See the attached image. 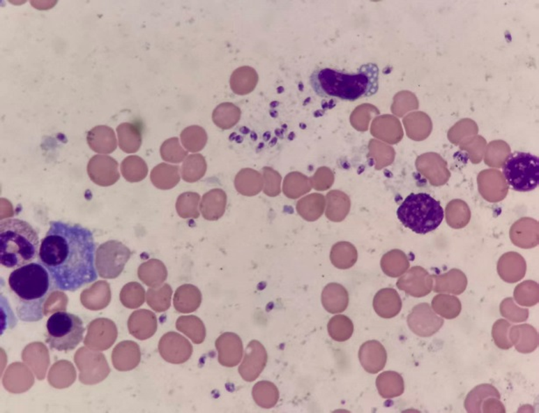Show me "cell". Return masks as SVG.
<instances>
[{"label":"cell","mask_w":539,"mask_h":413,"mask_svg":"<svg viewBox=\"0 0 539 413\" xmlns=\"http://www.w3.org/2000/svg\"><path fill=\"white\" fill-rule=\"evenodd\" d=\"M93 234L78 224L51 221L40 241L38 259L49 271L54 288L76 292L98 279Z\"/></svg>","instance_id":"1"},{"label":"cell","mask_w":539,"mask_h":413,"mask_svg":"<svg viewBox=\"0 0 539 413\" xmlns=\"http://www.w3.org/2000/svg\"><path fill=\"white\" fill-rule=\"evenodd\" d=\"M8 285L19 319L26 322L42 320L43 303L54 288L47 269L33 262L16 268L9 276Z\"/></svg>","instance_id":"2"},{"label":"cell","mask_w":539,"mask_h":413,"mask_svg":"<svg viewBox=\"0 0 539 413\" xmlns=\"http://www.w3.org/2000/svg\"><path fill=\"white\" fill-rule=\"evenodd\" d=\"M310 85L318 96L354 101L373 96L379 90V68L377 64H363L356 73L319 68L310 78Z\"/></svg>","instance_id":"3"},{"label":"cell","mask_w":539,"mask_h":413,"mask_svg":"<svg viewBox=\"0 0 539 413\" xmlns=\"http://www.w3.org/2000/svg\"><path fill=\"white\" fill-rule=\"evenodd\" d=\"M38 234L26 221L8 218L0 222V264L16 269L38 258Z\"/></svg>","instance_id":"4"},{"label":"cell","mask_w":539,"mask_h":413,"mask_svg":"<svg viewBox=\"0 0 539 413\" xmlns=\"http://www.w3.org/2000/svg\"><path fill=\"white\" fill-rule=\"evenodd\" d=\"M397 214L405 227L418 234L436 230L445 215L439 201L427 193L411 194L398 207Z\"/></svg>","instance_id":"5"},{"label":"cell","mask_w":539,"mask_h":413,"mask_svg":"<svg viewBox=\"0 0 539 413\" xmlns=\"http://www.w3.org/2000/svg\"><path fill=\"white\" fill-rule=\"evenodd\" d=\"M46 343L52 350L70 352L84 340L85 327L80 317L67 312H56L47 320Z\"/></svg>","instance_id":"6"},{"label":"cell","mask_w":539,"mask_h":413,"mask_svg":"<svg viewBox=\"0 0 539 413\" xmlns=\"http://www.w3.org/2000/svg\"><path fill=\"white\" fill-rule=\"evenodd\" d=\"M506 182L513 190L528 193L539 184L538 156L526 152H514L507 157L503 166Z\"/></svg>","instance_id":"7"},{"label":"cell","mask_w":539,"mask_h":413,"mask_svg":"<svg viewBox=\"0 0 539 413\" xmlns=\"http://www.w3.org/2000/svg\"><path fill=\"white\" fill-rule=\"evenodd\" d=\"M408 326L416 336L431 337L443 325V320L433 312L427 303L416 306L408 316Z\"/></svg>","instance_id":"8"},{"label":"cell","mask_w":539,"mask_h":413,"mask_svg":"<svg viewBox=\"0 0 539 413\" xmlns=\"http://www.w3.org/2000/svg\"><path fill=\"white\" fill-rule=\"evenodd\" d=\"M268 363V353L260 341L252 340L245 347L244 359L238 373L245 382L251 383L260 377Z\"/></svg>","instance_id":"9"},{"label":"cell","mask_w":539,"mask_h":413,"mask_svg":"<svg viewBox=\"0 0 539 413\" xmlns=\"http://www.w3.org/2000/svg\"><path fill=\"white\" fill-rule=\"evenodd\" d=\"M218 363L222 366L234 368L237 366L244 356L243 343L236 333H225L218 338L216 343Z\"/></svg>","instance_id":"10"},{"label":"cell","mask_w":539,"mask_h":413,"mask_svg":"<svg viewBox=\"0 0 539 413\" xmlns=\"http://www.w3.org/2000/svg\"><path fill=\"white\" fill-rule=\"evenodd\" d=\"M88 173L93 182L103 186H111L119 179L118 163L109 156L92 157L89 163Z\"/></svg>","instance_id":"11"},{"label":"cell","mask_w":539,"mask_h":413,"mask_svg":"<svg viewBox=\"0 0 539 413\" xmlns=\"http://www.w3.org/2000/svg\"><path fill=\"white\" fill-rule=\"evenodd\" d=\"M361 366L370 374H377L387 363V352L384 345L378 340H368L361 345L359 351Z\"/></svg>","instance_id":"12"},{"label":"cell","mask_w":539,"mask_h":413,"mask_svg":"<svg viewBox=\"0 0 539 413\" xmlns=\"http://www.w3.org/2000/svg\"><path fill=\"white\" fill-rule=\"evenodd\" d=\"M509 338L517 351L522 354L532 353L538 347V332L529 324L511 326Z\"/></svg>","instance_id":"13"},{"label":"cell","mask_w":539,"mask_h":413,"mask_svg":"<svg viewBox=\"0 0 539 413\" xmlns=\"http://www.w3.org/2000/svg\"><path fill=\"white\" fill-rule=\"evenodd\" d=\"M227 193L221 189L211 190L201 201V213L206 220L216 221L223 217L227 209Z\"/></svg>","instance_id":"14"},{"label":"cell","mask_w":539,"mask_h":413,"mask_svg":"<svg viewBox=\"0 0 539 413\" xmlns=\"http://www.w3.org/2000/svg\"><path fill=\"white\" fill-rule=\"evenodd\" d=\"M322 305L327 312L332 314L343 313L348 306V293L339 283L327 285L322 292Z\"/></svg>","instance_id":"15"},{"label":"cell","mask_w":539,"mask_h":413,"mask_svg":"<svg viewBox=\"0 0 539 413\" xmlns=\"http://www.w3.org/2000/svg\"><path fill=\"white\" fill-rule=\"evenodd\" d=\"M264 176L252 169L241 170L235 177L234 186L241 195L252 197L258 195L264 190Z\"/></svg>","instance_id":"16"},{"label":"cell","mask_w":539,"mask_h":413,"mask_svg":"<svg viewBox=\"0 0 539 413\" xmlns=\"http://www.w3.org/2000/svg\"><path fill=\"white\" fill-rule=\"evenodd\" d=\"M326 197L319 193H312L303 197L296 203V211L303 220L309 222L318 220L326 211Z\"/></svg>","instance_id":"17"},{"label":"cell","mask_w":539,"mask_h":413,"mask_svg":"<svg viewBox=\"0 0 539 413\" xmlns=\"http://www.w3.org/2000/svg\"><path fill=\"white\" fill-rule=\"evenodd\" d=\"M377 387L381 397L387 399L400 397L404 392V381L395 371H385L378 375Z\"/></svg>","instance_id":"18"},{"label":"cell","mask_w":539,"mask_h":413,"mask_svg":"<svg viewBox=\"0 0 539 413\" xmlns=\"http://www.w3.org/2000/svg\"><path fill=\"white\" fill-rule=\"evenodd\" d=\"M374 308L379 316L384 319H391L400 313L402 302L393 290H383L375 296Z\"/></svg>","instance_id":"19"},{"label":"cell","mask_w":539,"mask_h":413,"mask_svg":"<svg viewBox=\"0 0 539 413\" xmlns=\"http://www.w3.org/2000/svg\"><path fill=\"white\" fill-rule=\"evenodd\" d=\"M258 74L252 67L238 68L231 74L230 85L231 90L237 95L251 93L258 84Z\"/></svg>","instance_id":"20"},{"label":"cell","mask_w":539,"mask_h":413,"mask_svg":"<svg viewBox=\"0 0 539 413\" xmlns=\"http://www.w3.org/2000/svg\"><path fill=\"white\" fill-rule=\"evenodd\" d=\"M89 145L95 151L112 153L116 149V138L114 131L108 126H96L89 133Z\"/></svg>","instance_id":"21"},{"label":"cell","mask_w":539,"mask_h":413,"mask_svg":"<svg viewBox=\"0 0 539 413\" xmlns=\"http://www.w3.org/2000/svg\"><path fill=\"white\" fill-rule=\"evenodd\" d=\"M312 189V179L301 172H291L285 177L283 193L289 199L298 200Z\"/></svg>","instance_id":"22"},{"label":"cell","mask_w":539,"mask_h":413,"mask_svg":"<svg viewBox=\"0 0 539 413\" xmlns=\"http://www.w3.org/2000/svg\"><path fill=\"white\" fill-rule=\"evenodd\" d=\"M489 398H501L499 391L491 384H480L467 394L465 408L469 413H480L484 400Z\"/></svg>","instance_id":"23"},{"label":"cell","mask_w":539,"mask_h":413,"mask_svg":"<svg viewBox=\"0 0 539 413\" xmlns=\"http://www.w3.org/2000/svg\"><path fill=\"white\" fill-rule=\"evenodd\" d=\"M326 201V218L333 222L342 221L349 211L347 197L339 190H332L327 194Z\"/></svg>","instance_id":"24"},{"label":"cell","mask_w":539,"mask_h":413,"mask_svg":"<svg viewBox=\"0 0 539 413\" xmlns=\"http://www.w3.org/2000/svg\"><path fill=\"white\" fill-rule=\"evenodd\" d=\"M331 262L336 268L347 269L353 267L357 260L356 248L349 242H337L332 248Z\"/></svg>","instance_id":"25"},{"label":"cell","mask_w":539,"mask_h":413,"mask_svg":"<svg viewBox=\"0 0 539 413\" xmlns=\"http://www.w3.org/2000/svg\"><path fill=\"white\" fill-rule=\"evenodd\" d=\"M252 395L257 405L264 409L275 407L279 400L278 387L268 381H261L255 384Z\"/></svg>","instance_id":"26"},{"label":"cell","mask_w":539,"mask_h":413,"mask_svg":"<svg viewBox=\"0 0 539 413\" xmlns=\"http://www.w3.org/2000/svg\"><path fill=\"white\" fill-rule=\"evenodd\" d=\"M241 117V109L231 103L218 105L213 111V121L218 128L227 130L238 124Z\"/></svg>","instance_id":"27"},{"label":"cell","mask_w":539,"mask_h":413,"mask_svg":"<svg viewBox=\"0 0 539 413\" xmlns=\"http://www.w3.org/2000/svg\"><path fill=\"white\" fill-rule=\"evenodd\" d=\"M524 262L519 255L510 253L501 259L499 272L506 281H517L524 275Z\"/></svg>","instance_id":"28"},{"label":"cell","mask_w":539,"mask_h":413,"mask_svg":"<svg viewBox=\"0 0 539 413\" xmlns=\"http://www.w3.org/2000/svg\"><path fill=\"white\" fill-rule=\"evenodd\" d=\"M151 179L156 187L161 189H170L175 187L179 182V168L162 163L153 170Z\"/></svg>","instance_id":"29"},{"label":"cell","mask_w":539,"mask_h":413,"mask_svg":"<svg viewBox=\"0 0 539 413\" xmlns=\"http://www.w3.org/2000/svg\"><path fill=\"white\" fill-rule=\"evenodd\" d=\"M328 333L333 340L337 343H344L352 337L354 326L352 320L344 315H337L330 320L328 326Z\"/></svg>","instance_id":"30"},{"label":"cell","mask_w":539,"mask_h":413,"mask_svg":"<svg viewBox=\"0 0 539 413\" xmlns=\"http://www.w3.org/2000/svg\"><path fill=\"white\" fill-rule=\"evenodd\" d=\"M118 134L121 148L126 153L137 151L142 144L141 131L137 126L125 123L118 128Z\"/></svg>","instance_id":"31"},{"label":"cell","mask_w":539,"mask_h":413,"mask_svg":"<svg viewBox=\"0 0 539 413\" xmlns=\"http://www.w3.org/2000/svg\"><path fill=\"white\" fill-rule=\"evenodd\" d=\"M206 170L207 163L202 155L190 156L182 167L183 179L186 182H197L206 175Z\"/></svg>","instance_id":"32"},{"label":"cell","mask_w":539,"mask_h":413,"mask_svg":"<svg viewBox=\"0 0 539 413\" xmlns=\"http://www.w3.org/2000/svg\"><path fill=\"white\" fill-rule=\"evenodd\" d=\"M183 145L190 152H199L206 147L208 136L206 130L199 126H192L184 129L181 134Z\"/></svg>","instance_id":"33"},{"label":"cell","mask_w":539,"mask_h":413,"mask_svg":"<svg viewBox=\"0 0 539 413\" xmlns=\"http://www.w3.org/2000/svg\"><path fill=\"white\" fill-rule=\"evenodd\" d=\"M433 308L436 313L439 314L446 320H453L458 317L462 310V305L456 298L448 296H436L433 300Z\"/></svg>","instance_id":"34"},{"label":"cell","mask_w":539,"mask_h":413,"mask_svg":"<svg viewBox=\"0 0 539 413\" xmlns=\"http://www.w3.org/2000/svg\"><path fill=\"white\" fill-rule=\"evenodd\" d=\"M121 170L126 180L131 182L142 180L148 173L145 162L138 156L128 157L122 163Z\"/></svg>","instance_id":"35"},{"label":"cell","mask_w":539,"mask_h":413,"mask_svg":"<svg viewBox=\"0 0 539 413\" xmlns=\"http://www.w3.org/2000/svg\"><path fill=\"white\" fill-rule=\"evenodd\" d=\"M200 196L195 193H185L179 197L177 210L183 217L197 218L199 216V204Z\"/></svg>","instance_id":"36"},{"label":"cell","mask_w":539,"mask_h":413,"mask_svg":"<svg viewBox=\"0 0 539 413\" xmlns=\"http://www.w3.org/2000/svg\"><path fill=\"white\" fill-rule=\"evenodd\" d=\"M510 327V323L506 320H499L494 324L492 329L494 343L501 350H508L513 347L509 338Z\"/></svg>","instance_id":"37"},{"label":"cell","mask_w":539,"mask_h":413,"mask_svg":"<svg viewBox=\"0 0 539 413\" xmlns=\"http://www.w3.org/2000/svg\"><path fill=\"white\" fill-rule=\"evenodd\" d=\"M511 234L514 243L521 247H533L538 244V227L530 228L527 224H524V228L517 227L513 230Z\"/></svg>","instance_id":"38"},{"label":"cell","mask_w":539,"mask_h":413,"mask_svg":"<svg viewBox=\"0 0 539 413\" xmlns=\"http://www.w3.org/2000/svg\"><path fill=\"white\" fill-rule=\"evenodd\" d=\"M180 292V305L183 310L192 312L199 308L201 303V293L199 289L188 285L181 288Z\"/></svg>","instance_id":"39"},{"label":"cell","mask_w":539,"mask_h":413,"mask_svg":"<svg viewBox=\"0 0 539 413\" xmlns=\"http://www.w3.org/2000/svg\"><path fill=\"white\" fill-rule=\"evenodd\" d=\"M264 172V192L268 197H276L281 193L282 177L276 170L265 167Z\"/></svg>","instance_id":"40"},{"label":"cell","mask_w":539,"mask_h":413,"mask_svg":"<svg viewBox=\"0 0 539 413\" xmlns=\"http://www.w3.org/2000/svg\"><path fill=\"white\" fill-rule=\"evenodd\" d=\"M161 151L162 158L172 163L182 162L187 156V151L181 148L177 138L169 139L163 143Z\"/></svg>","instance_id":"41"},{"label":"cell","mask_w":539,"mask_h":413,"mask_svg":"<svg viewBox=\"0 0 539 413\" xmlns=\"http://www.w3.org/2000/svg\"><path fill=\"white\" fill-rule=\"evenodd\" d=\"M501 314L505 319L509 320L513 323H522L526 322L529 312L526 309H521L515 306L510 299L505 300L501 305Z\"/></svg>","instance_id":"42"},{"label":"cell","mask_w":539,"mask_h":413,"mask_svg":"<svg viewBox=\"0 0 539 413\" xmlns=\"http://www.w3.org/2000/svg\"><path fill=\"white\" fill-rule=\"evenodd\" d=\"M424 276V272L415 271L411 273L412 278L404 280V281H402V285L399 286H400L401 289H404L406 292L411 293L413 296L427 294L429 292L427 285H423L422 278Z\"/></svg>","instance_id":"43"},{"label":"cell","mask_w":539,"mask_h":413,"mask_svg":"<svg viewBox=\"0 0 539 413\" xmlns=\"http://www.w3.org/2000/svg\"><path fill=\"white\" fill-rule=\"evenodd\" d=\"M385 272L388 275L395 276L400 274L402 269L407 267L408 264L405 262L404 255L401 252H391L390 254L384 257L381 262Z\"/></svg>","instance_id":"44"},{"label":"cell","mask_w":539,"mask_h":413,"mask_svg":"<svg viewBox=\"0 0 539 413\" xmlns=\"http://www.w3.org/2000/svg\"><path fill=\"white\" fill-rule=\"evenodd\" d=\"M517 302L521 306H532L538 302V285L536 283H524L515 292Z\"/></svg>","instance_id":"45"},{"label":"cell","mask_w":539,"mask_h":413,"mask_svg":"<svg viewBox=\"0 0 539 413\" xmlns=\"http://www.w3.org/2000/svg\"><path fill=\"white\" fill-rule=\"evenodd\" d=\"M312 188L319 192L328 190L334 182V176L332 170L326 167H321L317 170L312 177Z\"/></svg>","instance_id":"46"},{"label":"cell","mask_w":539,"mask_h":413,"mask_svg":"<svg viewBox=\"0 0 539 413\" xmlns=\"http://www.w3.org/2000/svg\"><path fill=\"white\" fill-rule=\"evenodd\" d=\"M189 336L192 338L196 343H202L206 338V327L199 319L196 317H190L187 319Z\"/></svg>","instance_id":"47"},{"label":"cell","mask_w":539,"mask_h":413,"mask_svg":"<svg viewBox=\"0 0 539 413\" xmlns=\"http://www.w3.org/2000/svg\"><path fill=\"white\" fill-rule=\"evenodd\" d=\"M483 412H506L503 403L500 401L499 398H489L484 400L482 405Z\"/></svg>","instance_id":"48"}]
</instances>
